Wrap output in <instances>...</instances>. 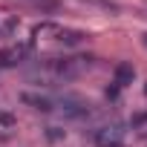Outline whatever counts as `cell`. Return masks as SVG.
Returning <instances> with one entry per match:
<instances>
[{
	"label": "cell",
	"instance_id": "obj_1",
	"mask_svg": "<svg viewBox=\"0 0 147 147\" xmlns=\"http://www.w3.org/2000/svg\"><path fill=\"white\" fill-rule=\"evenodd\" d=\"M87 66H90V58H40L32 63L29 78L38 87H55V84H66L78 78Z\"/></svg>",
	"mask_w": 147,
	"mask_h": 147
},
{
	"label": "cell",
	"instance_id": "obj_2",
	"mask_svg": "<svg viewBox=\"0 0 147 147\" xmlns=\"http://www.w3.org/2000/svg\"><path fill=\"white\" fill-rule=\"evenodd\" d=\"M95 144L98 147H124L127 144V127L124 124H104L95 130Z\"/></svg>",
	"mask_w": 147,
	"mask_h": 147
},
{
	"label": "cell",
	"instance_id": "obj_3",
	"mask_svg": "<svg viewBox=\"0 0 147 147\" xmlns=\"http://www.w3.org/2000/svg\"><path fill=\"white\" fill-rule=\"evenodd\" d=\"M23 58H26V46H9V49L0 52V69H6V66H18Z\"/></svg>",
	"mask_w": 147,
	"mask_h": 147
},
{
	"label": "cell",
	"instance_id": "obj_4",
	"mask_svg": "<svg viewBox=\"0 0 147 147\" xmlns=\"http://www.w3.org/2000/svg\"><path fill=\"white\" fill-rule=\"evenodd\" d=\"M20 98H23V104H32V107L40 110V113H52V107H55V98H49V95H32V92H23Z\"/></svg>",
	"mask_w": 147,
	"mask_h": 147
},
{
	"label": "cell",
	"instance_id": "obj_5",
	"mask_svg": "<svg viewBox=\"0 0 147 147\" xmlns=\"http://www.w3.org/2000/svg\"><path fill=\"white\" fill-rule=\"evenodd\" d=\"M133 78H136L133 63H118L115 66V87H127V84H133Z\"/></svg>",
	"mask_w": 147,
	"mask_h": 147
},
{
	"label": "cell",
	"instance_id": "obj_6",
	"mask_svg": "<svg viewBox=\"0 0 147 147\" xmlns=\"http://www.w3.org/2000/svg\"><path fill=\"white\" fill-rule=\"evenodd\" d=\"M29 3H35V6H46V9H55L58 0H29Z\"/></svg>",
	"mask_w": 147,
	"mask_h": 147
},
{
	"label": "cell",
	"instance_id": "obj_7",
	"mask_svg": "<svg viewBox=\"0 0 147 147\" xmlns=\"http://www.w3.org/2000/svg\"><path fill=\"white\" fill-rule=\"evenodd\" d=\"M87 3H95V6H110V0H87Z\"/></svg>",
	"mask_w": 147,
	"mask_h": 147
},
{
	"label": "cell",
	"instance_id": "obj_8",
	"mask_svg": "<svg viewBox=\"0 0 147 147\" xmlns=\"http://www.w3.org/2000/svg\"><path fill=\"white\" fill-rule=\"evenodd\" d=\"M141 43H144V49H147V35H141Z\"/></svg>",
	"mask_w": 147,
	"mask_h": 147
},
{
	"label": "cell",
	"instance_id": "obj_9",
	"mask_svg": "<svg viewBox=\"0 0 147 147\" xmlns=\"http://www.w3.org/2000/svg\"><path fill=\"white\" fill-rule=\"evenodd\" d=\"M144 95H147V87H144Z\"/></svg>",
	"mask_w": 147,
	"mask_h": 147
}]
</instances>
